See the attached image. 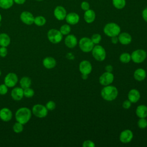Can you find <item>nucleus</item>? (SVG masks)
<instances>
[{
  "mask_svg": "<svg viewBox=\"0 0 147 147\" xmlns=\"http://www.w3.org/2000/svg\"><path fill=\"white\" fill-rule=\"evenodd\" d=\"M103 32L106 36L111 37L119 35L121 32V28L118 24L114 22H110L105 26Z\"/></svg>",
  "mask_w": 147,
  "mask_h": 147,
  "instance_id": "nucleus-3",
  "label": "nucleus"
},
{
  "mask_svg": "<svg viewBox=\"0 0 147 147\" xmlns=\"http://www.w3.org/2000/svg\"><path fill=\"white\" fill-rule=\"evenodd\" d=\"M7 54V49L6 47H0V56L2 57H5Z\"/></svg>",
  "mask_w": 147,
  "mask_h": 147,
  "instance_id": "nucleus-39",
  "label": "nucleus"
},
{
  "mask_svg": "<svg viewBox=\"0 0 147 147\" xmlns=\"http://www.w3.org/2000/svg\"><path fill=\"white\" fill-rule=\"evenodd\" d=\"M84 19L87 23L90 24L93 22L95 19V11L91 9H88L85 11L84 14Z\"/></svg>",
  "mask_w": 147,
  "mask_h": 147,
  "instance_id": "nucleus-22",
  "label": "nucleus"
},
{
  "mask_svg": "<svg viewBox=\"0 0 147 147\" xmlns=\"http://www.w3.org/2000/svg\"><path fill=\"white\" fill-rule=\"evenodd\" d=\"M53 14L57 20L61 21L65 18L67 16V11L64 7L61 6H57L54 10Z\"/></svg>",
  "mask_w": 147,
  "mask_h": 147,
  "instance_id": "nucleus-14",
  "label": "nucleus"
},
{
  "mask_svg": "<svg viewBox=\"0 0 147 147\" xmlns=\"http://www.w3.org/2000/svg\"><path fill=\"white\" fill-rule=\"evenodd\" d=\"M42 64L47 69H52L56 66V61L53 57L48 56L43 59Z\"/></svg>",
  "mask_w": 147,
  "mask_h": 147,
  "instance_id": "nucleus-20",
  "label": "nucleus"
},
{
  "mask_svg": "<svg viewBox=\"0 0 147 147\" xmlns=\"http://www.w3.org/2000/svg\"><path fill=\"white\" fill-rule=\"evenodd\" d=\"M142 16L143 19L147 22V7L144 9L142 12Z\"/></svg>",
  "mask_w": 147,
  "mask_h": 147,
  "instance_id": "nucleus-42",
  "label": "nucleus"
},
{
  "mask_svg": "<svg viewBox=\"0 0 147 147\" xmlns=\"http://www.w3.org/2000/svg\"><path fill=\"white\" fill-rule=\"evenodd\" d=\"M34 94V91L32 88L28 87L24 89V96H25L26 98H32V96H33Z\"/></svg>",
  "mask_w": 147,
  "mask_h": 147,
  "instance_id": "nucleus-33",
  "label": "nucleus"
},
{
  "mask_svg": "<svg viewBox=\"0 0 147 147\" xmlns=\"http://www.w3.org/2000/svg\"><path fill=\"white\" fill-rule=\"evenodd\" d=\"M47 37L49 41L53 44H57L61 42L63 39V34L60 30L51 29L47 33Z\"/></svg>",
  "mask_w": 147,
  "mask_h": 147,
  "instance_id": "nucleus-6",
  "label": "nucleus"
},
{
  "mask_svg": "<svg viewBox=\"0 0 147 147\" xmlns=\"http://www.w3.org/2000/svg\"><path fill=\"white\" fill-rule=\"evenodd\" d=\"M1 20H2V16H1V13H0V22H1Z\"/></svg>",
  "mask_w": 147,
  "mask_h": 147,
  "instance_id": "nucleus-47",
  "label": "nucleus"
},
{
  "mask_svg": "<svg viewBox=\"0 0 147 147\" xmlns=\"http://www.w3.org/2000/svg\"><path fill=\"white\" fill-rule=\"evenodd\" d=\"M92 55L94 58L99 61H103L106 56V53L105 48L99 45L94 47L92 49Z\"/></svg>",
  "mask_w": 147,
  "mask_h": 147,
  "instance_id": "nucleus-4",
  "label": "nucleus"
},
{
  "mask_svg": "<svg viewBox=\"0 0 147 147\" xmlns=\"http://www.w3.org/2000/svg\"><path fill=\"white\" fill-rule=\"evenodd\" d=\"M11 96L12 99L16 101H19L23 98L24 89L21 87H15L11 92Z\"/></svg>",
  "mask_w": 147,
  "mask_h": 147,
  "instance_id": "nucleus-16",
  "label": "nucleus"
},
{
  "mask_svg": "<svg viewBox=\"0 0 147 147\" xmlns=\"http://www.w3.org/2000/svg\"><path fill=\"white\" fill-rule=\"evenodd\" d=\"M33 114L38 118H44L48 114V109L45 107L41 104L34 105L32 107Z\"/></svg>",
  "mask_w": 147,
  "mask_h": 147,
  "instance_id": "nucleus-7",
  "label": "nucleus"
},
{
  "mask_svg": "<svg viewBox=\"0 0 147 147\" xmlns=\"http://www.w3.org/2000/svg\"><path fill=\"white\" fill-rule=\"evenodd\" d=\"M133 137V132L129 130L126 129L122 131L119 135V140L123 144H127L130 142Z\"/></svg>",
  "mask_w": 147,
  "mask_h": 147,
  "instance_id": "nucleus-13",
  "label": "nucleus"
},
{
  "mask_svg": "<svg viewBox=\"0 0 147 147\" xmlns=\"http://www.w3.org/2000/svg\"><path fill=\"white\" fill-rule=\"evenodd\" d=\"M1 71H0V76H1Z\"/></svg>",
  "mask_w": 147,
  "mask_h": 147,
  "instance_id": "nucleus-49",
  "label": "nucleus"
},
{
  "mask_svg": "<svg viewBox=\"0 0 147 147\" xmlns=\"http://www.w3.org/2000/svg\"><path fill=\"white\" fill-rule=\"evenodd\" d=\"M32 117V111L28 107H24L18 109L15 114L17 122L25 125L29 122Z\"/></svg>",
  "mask_w": 147,
  "mask_h": 147,
  "instance_id": "nucleus-1",
  "label": "nucleus"
},
{
  "mask_svg": "<svg viewBox=\"0 0 147 147\" xmlns=\"http://www.w3.org/2000/svg\"><path fill=\"white\" fill-rule=\"evenodd\" d=\"M71 27L68 24H64L60 28V31L61 33L63 35H67L70 32H71Z\"/></svg>",
  "mask_w": 147,
  "mask_h": 147,
  "instance_id": "nucleus-32",
  "label": "nucleus"
},
{
  "mask_svg": "<svg viewBox=\"0 0 147 147\" xmlns=\"http://www.w3.org/2000/svg\"><path fill=\"white\" fill-rule=\"evenodd\" d=\"M128 99L131 103H136L140 99V93L136 89H131L128 93Z\"/></svg>",
  "mask_w": 147,
  "mask_h": 147,
  "instance_id": "nucleus-21",
  "label": "nucleus"
},
{
  "mask_svg": "<svg viewBox=\"0 0 147 147\" xmlns=\"http://www.w3.org/2000/svg\"><path fill=\"white\" fill-rule=\"evenodd\" d=\"M146 71L142 68H138L134 72V78L137 81H142L146 78Z\"/></svg>",
  "mask_w": 147,
  "mask_h": 147,
  "instance_id": "nucleus-24",
  "label": "nucleus"
},
{
  "mask_svg": "<svg viewBox=\"0 0 147 147\" xmlns=\"http://www.w3.org/2000/svg\"><path fill=\"white\" fill-rule=\"evenodd\" d=\"M92 65L91 63L87 60L82 61L79 65V71L82 74H90L92 71Z\"/></svg>",
  "mask_w": 147,
  "mask_h": 147,
  "instance_id": "nucleus-12",
  "label": "nucleus"
},
{
  "mask_svg": "<svg viewBox=\"0 0 147 147\" xmlns=\"http://www.w3.org/2000/svg\"><path fill=\"white\" fill-rule=\"evenodd\" d=\"M114 75L111 72H105L99 78V82L103 86H108L111 84L114 80Z\"/></svg>",
  "mask_w": 147,
  "mask_h": 147,
  "instance_id": "nucleus-9",
  "label": "nucleus"
},
{
  "mask_svg": "<svg viewBox=\"0 0 147 147\" xmlns=\"http://www.w3.org/2000/svg\"><path fill=\"white\" fill-rule=\"evenodd\" d=\"M81 8L84 10L86 11L88 9H90V5L89 3L86 1H83L81 3Z\"/></svg>",
  "mask_w": 147,
  "mask_h": 147,
  "instance_id": "nucleus-40",
  "label": "nucleus"
},
{
  "mask_svg": "<svg viewBox=\"0 0 147 147\" xmlns=\"http://www.w3.org/2000/svg\"><path fill=\"white\" fill-rule=\"evenodd\" d=\"M13 0H0V7L3 9H8L14 4Z\"/></svg>",
  "mask_w": 147,
  "mask_h": 147,
  "instance_id": "nucleus-27",
  "label": "nucleus"
},
{
  "mask_svg": "<svg viewBox=\"0 0 147 147\" xmlns=\"http://www.w3.org/2000/svg\"><path fill=\"white\" fill-rule=\"evenodd\" d=\"M46 19L44 17L42 16H38L34 17V24L38 26H44L46 23Z\"/></svg>",
  "mask_w": 147,
  "mask_h": 147,
  "instance_id": "nucleus-28",
  "label": "nucleus"
},
{
  "mask_svg": "<svg viewBox=\"0 0 147 147\" xmlns=\"http://www.w3.org/2000/svg\"><path fill=\"white\" fill-rule=\"evenodd\" d=\"M14 2L18 5H22L24 4L26 0H13Z\"/></svg>",
  "mask_w": 147,
  "mask_h": 147,
  "instance_id": "nucleus-45",
  "label": "nucleus"
},
{
  "mask_svg": "<svg viewBox=\"0 0 147 147\" xmlns=\"http://www.w3.org/2000/svg\"><path fill=\"white\" fill-rule=\"evenodd\" d=\"M20 84L23 89L30 87L32 84V80L29 77L24 76L20 79Z\"/></svg>",
  "mask_w": 147,
  "mask_h": 147,
  "instance_id": "nucleus-26",
  "label": "nucleus"
},
{
  "mask_svg": "<svg viewBox=\"0 0 147 147\" xmlns=\"http://www.w3.org/2000/svg\"><path fill=\"white\" fill-rule=\"evenodd\" d=\"M36 1H42V0H36Z\"/></svg>",
  "mask_w": 147,
  "mask_h": 147,
  "instance_id": "nucleus-48",
  "label": "nucleus"
},
{
  "mask_svg": "<svg viewBox=\"0 0 147 147\" xmlns=\"http://www.w3.org/2000/svg\"><path fill=\"white\" fill-rule=\"evenodd\" d=\"M91 40H92V41L93 42V43L94 44H98L100 42V41L102 40V37L101 35L98 33H95L94 34L91 38Z\"/></svg>",
  "mask_w": 147,
  "mask_h": 147,
  "instance_id": "nucleus-35",
  "label": "nucleus"
},
{
  "mask_svg": "<svg viewBox=\"0 0 147 147\" xmlns=\"http://www.w3.org/2000/svg\"><path fill=\"white\" fill-rule=\"evenodd\" d=\"M24 125H22V123L17 122L16 123H15L13 126V131L16 133H20L21 132H22L24 130Z\"/></svg>",
  "mask_w": 147,
  "mask_h": 147,
  "instance_id": "nucleus-31",
  "label": "nucleus"
},
{
  "mask_svg": "<svg viewBox=\"0 0 147 147\" xmlns=\"http://www.w3.org/2000/svg\"><path fill=\"white\" fill-rule=\"evenodd\" d=\"M8 91V87L4 83L0 84V95H3L7 94Z\"/></svg>",
  "mask_w": 147,
  "mask_h": 147,
  "instance_id": "nucleus-37",
  "label": "nucleus"
},
{
  "mask_svg": "<svg viewBox=\"0 0 147 147\" xmlns=\"http://www.w3.org/2000/svg\"><path fill=\"white\" fill-rule=\"evenodd\" d=\"M136 114L138 117L146 118L147 117V106L144 105H141L137 106Z\"/></svg>",
  "mask_w": 147,
  "mask_h": 147,
  "instance_id": "nucleus-23",
  "label": "nucleus"
},
{
  "mask_svg": "<svg viewBox=\"0 0 147 147\" xmlns=\"http://www.w3.org/2000/svg\"><path fill=\"white\" fill-rule=\"evenodd\" d=\"M119 60L123 63H127L131 60V55L129 53H123L119 56Z\"/></svg>",
  "mask_w": 147,
  "mask_h": 147,
  "instance_id": "nucleus-30",
  "label": "nucleus"
},
{
  "mask_svg": "<svg viewBox=\"0 0 147 147\" xmlns=\"http://www.w3.org/2000/svg\"><path fill=\"white\" fill-rule=\"evenodd\" d=\"M83 147H95V145L94 142L91 140H86L82 144Z\"/></svg>",
  "mask_w": 147,
  "mask_h": 147,
  "instance_id": "nucleus-38",
  "label": "nucleus"
},
{
  "mask_svg": "<svg viewBox=\"0 0 147 147\" xmlns=\"http://www.w3.org/2000/svg\"><path fill=\"white\" fill-rule=\"evenodd\" d=\"M64 43L67 47L69 48H73L77 45L78 40L75 35L68 34L65 38Z\"/></svg>",
  "mask_w": 147,
  "mask_h": 147,
  "instance_id": "nucleus-17",
  "label": "nucleus"
},
{
  "mask_svg": "<svg viewBox=\"0 0 147 147\" xmlns=\"http://www.w3.org/2000/svg\"><path fill=\"white\" fill-rule=\"evenodd\" d=\"M146 56V52L144 49H139L135 50L132 52L131 55V59L136 63H141L145 60Z\"/></svg>",
  "mask_w": 147,
  "mask_h": 147,
  "instance_id": "nucleus-8",
  "label": "nucleus"
},
{
  "mask_svg": "<svg viewBox=\"0 0 147 147\" xmlns=\"http://www.w3.org/2000/svg\"><path fill=\"white\" fill-rule=\"evenodd\" d=\"M10 44V38L9 36L5 33L0 34V46L7 47Z\"/></svg>",
  "mask_w": 147,
  "mask_h": 147,
  "instance_id": "nucleus-25",
  "label": "nucleus"
},
{
  "mask_svg": "<svg viewBox=\"0 0 147 147\" xmlns=\"http://www.w3.org/2000/svg\"><path fill=\"white\" fill-rule=\"evenodd\" d=\"M111 41L113 44H117L118 42V38L117 36H113L111 37Z\"/></svg>",
  "mask_w": 147,
  "mask_h": 147,
  "instance_id": "nucleus-44",
  "label": "nucleus"
},
{
  "mask_svg": "<svg viewBox=\"0 0 147 147\" xmlns=\"http://www.w3.org/2000/svg\"><path fill=\"white\" fill-rule=\"evenodd\" d=\"M113 4L114 6L118 9H123L126 5L125 0H113Z\"/></svg>",
  "mask_w": 147,
  "mask_h": 147,
  "instance_id": "nucleus-29",
  "label": "nucleus"
},
{
  "mask_svg": "<svg viewBox=\"0 0 147 147\" xmlns=\"http://www.w3.org/2000/svg\"><path fill=\"white\" fill-rule=\"evenodd\" d=\"M118 41L123 45L129 44L131 42V35L126 32H122L119 34L118 37Z\"/></svg>",
  "mask_w": 147,
  "mask_h": 147,
  "instance_id": "nucleus-18",
  "label": "nucleus"
},
{
  "mask_svg": "<svg viewBox=\"0 0 147 147\" xmlns=\"http://www.w3.org/2000/svg\"><path fill=\"white\" fill-rule=\"evenodd\" d=\"M100 94L102 98L105 100L112 101L117 97L118 91L115 86L108 85L102 88Z\"/></svg>",
  "mask_w": 147,
  "mask_h": 147,
  "instance_id": "nucleus-2",
  "label": "nucleus"
},
{
  "mask_svg": "<svg viewBox=\"0 0 147 147\" xmlns=\"http://www.w3.org/2000/svg\"><path fill=\"white\" fill-rule=\"evenodd\" d=\"M34 17L30 11H24L20 14V20L25 24L30 25L34 23Z\"/></svg>",
  "mask_w": 147,
  "mask_h": 147,
  "instance_id": "nucleus-11",
  "label": "nucleus"
},
{
  "mask_svg": "<svg viewBox=\"0 0 147 147\" xmlns=\"http://www.w3.org/2000/svg\"><path fill=\"white\" fill-rule=\"evenodd\" d=\"M131 102L129 100H125L122 103V107L125 109H128L131 106Z\"/></svg>",
  "mask_w": 147,
  "mask_h": 147,
  "instance_id": "nucleus-41",
  "label": "nucleus"
},
{
  "mask_svg": "<svg viewBox=\"0 0 147 147\" xmlns=\"http://www.w3.org/2000/svg\"><path fill=\"white\" fill-rule=\"evenodd\" d=\"M105 70L106 72H111L113 70V67L112 65H107L105 67Z\"/></svg>",
  "mask_w": 147,
  "mask_h": 147,
  "instance_id": "nucleus-43",
  "label": "nucleus"
},
{
  "mask_svg": "<svg viewBox=\"0 0 147 147\" xmlns=\"http://www.w3.org/2000/svg\"><path fill=\"white\" fill-rule=\"evenodd\" d=\"M13 114L11 111L7 108L4 107L0 110V119L4 122H8L12 118Z\"/></svg>",
  "mask_w": 147,
  "mask_h": 147,
  "instance_id": "nucleus-15",
  "label": "nucleus"
},
{
  "mask_svg": "<svg viewBox=\"0 0 147 147\" xmlns=\"http://www.w3.org/2000/svg\"><path fill=\"white\" fill-rule=\"evenodd\" d=\"M79 46L83 52H90L94 47V44L91 38L84 37L82 38L79 41Z\"/></svg>",
  "mask_w": 147,
  "mask_h": 147,
  "instance_id": "nucleus-5",
  "label": "nucleus"
},
{
  "mask_svg": "<svg viewBox=\"0 0 147 147\" xmlns=\"http://www.w3.org/2000/svg\"><path fill=\"white\" fill-rule=\"evenodd\" d=\"M137 125L139 128L145 129L147 127V120L145 119V118H141L138 121Z\"/></svg>",
  "mask_w": 147,
  "mask_h": 147,
  "instance_id": "nucleus-34",
  "label": "nucleus"
},
{
  "mask_svg": "<svg viewBox=\"0 0 147 147\" xmlns=\"http://www.w3.org/2000/svg\"><path fill=\"white\" fill-rule=\"evenodd\" d=\"M18 82L17 75L14 72H9L7 74L5 79L4 83L10 88L14 87Z\"/></svg>",
  "mask_w": 147,
  "mask_h": 147,
  "instance_id": "nucleus-10",
  "label": "nucleus"
},
{
  "mask_svg": "<svg viewBox=\"0 0 147 147\" xmlns=\"http://www.w3.org/2000/svg\"><path fill=\"white\" fill-rule=\"evenodd\" d=\"M45 107H47L48 110L52 111V110H53L55 109V107H56V103L53 100H49V101H48L46 103Z\"/></svg>",
  "mask_w": 147,
  "mask_h": 147,
  "instance_id": "nucleus-36",
  "label": "nucleus"
},
{
  "mask_svg": "<svg viewBox=\"0 0 147 147\" xmlns=\"http://www.w3.org/2000/svg\"><path fill=\"white\" fill-rule=\"evenodd\" d=\"M65 20L70 25H75L79 21V16L76 13H69L67 14Z\"/></svg>",
  "mask_w": 147,
  "mask_h": 147,
  "instance_id": "nucleus-19",
  "label": "nucleus"
},
{
  "mask_svg": "<svg viewBox=\"0 0 147 147\" xmlns=\"http://www.w3.org/2000/svg\"><path fill=\"white\" fill-rule=\"evenodd\" d=\"M82 78L84 80H86L88 78V75L86 74H82Z\"/></svg>",
  "mask_w": 147,
  "mask_h": 147,
  "instance_id": "nucleus-46",
  "label": "nucleus"
}]
</instances>
